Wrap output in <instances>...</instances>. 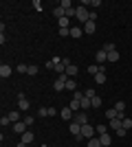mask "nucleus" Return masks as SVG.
<instances>
[{
	"label": "nucleus",
	"instance_id": "nucleus-27",
	"mask_svg": "<svg viewBox=\"0 0 132 147\" xmlns=\"http://www.w3.org/2000/svg\"><path fill=\"white\" fill-rule=\"evenodd\" d=\"M9 119H11V123H18L20 121V112H9Z\"/></svg>",
	"mask_w": 132,
	"mask_h": 147
},
{
	"label": "nucleus",
	"instance_id": "nucleus-34",
	"mask_svg": "<svg viewBox=\"0 0 132 147\" xmlns=\"http://www.w3.org/2000/svg\"><path fill=\"white\" fill-rule=\"evenodd\" d=\"M66 90H73V92H75V81H73V79L66 81Z\"/></svg>",
	"mask_w": 132,
	"mask_h": 147
},
{
	"label": "nucleus",
	"instance_id": "nucleus-15",
	"mask_svg": "<svg viewBox=\"0 0 132 147\" xmlns=\"http://www.w3.org/2000/svg\"><path fill=\"white\" fill-rule=\"evenodd\" d=\"M101 51H106V53H112V51H117V44H114V42H106Z\"/></svg>",
	"mask_w": 132,
	"mask_h": 147
},
{
	"label": "nucleus",
	"instance_id": "nucleus-4",
	"mask_svg": "<svg viewBox=\"0 0 132 147\" xmlns=\"http://www.w3.org/2000/svg\"><path fill=\"white\" fill-rule=\"evenodd\" d=\"M82 136H84V138H93V136H95V129H93V125H90V123L82 125Z\"/></svg>",
	"mask_w": 132,
	"mask_h": 147
},
{
	"label": "nucleus",
	"instance_id": "nucleus-37",
	"mask_svg": "<svg viewBox=\"0 0 132 147\" xmlns=\"http://www.w3.org/2000/svg\"><path fill=\"white\" fill-rule=\"evenodd\" d=\"M73 99H75V101H82V99H84V92H77V90H75V94H73Z\"/></svg>",
	"mask_w": 132,
	"mask_h": 147
},
{
	"label": "nucleus",
	"instance_id": "nucleus-2",
	"mask_svg": "<svg viewBox=\"0 0 132 147\" xmlns=\"http://www.w3.org/2000/svg\"><path fill=\"white\" fill-rule=\"evenodd\" d=\"M75 18L79 20L82 24H86L88 20H90V11H88L86 7H77V16H75Z\"/></svg>",
	"mask_w": 132,
	"mask_h": 147
},
{
	"label": "nucleus",
	"instance_id": "nucleus-17",
	"mask_svg": "<svg viewBox=\"0 0 132 147\" xmlns=\"http://www.w3.org/2000/svg\"><path fill=\"white\" fill-rule=\"evenodd\" d=\"M68 108H70V110H73V112L82 110V101H75V99H73V101H70V103H68Z\"/></svg>",
	"mask_w": 132,
	"mask_h": 147
},
{
	"label": "nucleus",
	"instance_id": "nucleus-29",
	"mask_svg": "<svg viewBox=\"0 0 132 147\" xmlns=\"http://www.w3.org/2000/svg\"><path fill=\"white\" fill-rule=\"evenodd\" d=\"M95 132H97V134H106V132H108V127H106V125H97V127H95Z\"/></svg>",
	"mask_w": 132,
	"mask_h": 147
},
{
	"label": "nucleus",
	"instance_id": "nucleus-3",
	"mask_svg": "<svg viewBox=\"0 0 132 147\" xmlns=\"http://www.w3.org/2000/svg\"><path fill=\"white\" fill-rule=\"evenodd\" d=\"M18 108H20V112H26L29 108H31V103H29V99H26L24 94H20V99H18Z\"/></svg>",
	"mask_w": 132,
	"mask_h": 147
},
{
	"label": "nucleus",
	"instance_id": "nucleus-28",
	"mask_svg": "<svg viewBox=\"0 0 132 147\" xmlns=\"http://www.w3.org/2000/svg\"><path fill=\"white\" fill-rule=\"evenodd\" d=\"M114 110H117V112H123V110H126V103H123V101H117V103H114Z\"/></svg>",
	"mask_w": 132,
	"mask_h": 147
},
{
	"label": "nucleus",
	"instance_id": "nucleus-35",
	"mask_svg": "<svg viewBox=\"0 0 132 147\" xmlns=\"http://www.w3.org/2000/svg\"><path fill=\"white\" fill-rule=\"evenodd\" d=\"M95 94H97V92H95V90H93V88H88V90H86V92H84V97H88V99H93V97H95Z\"/></svg>",
	"mask_w": 132,
	"mask_h": 147
},
{
	"label": "nucleus",
	"instance_id": "nucleus-5",
	"mask_svg": "<svg viewBox=\"0 0 132 147\" xmlns=\"http://www.w3.org/2000/svg\"><path fill=\"white\" fill-rule=\"evenodd\" d=\"M26 127H29V125H26L24 121H18V123H13V132H18V134H24V132H26Z\"/></svg>",
	"mask_w": 132,
	"mask_h": 147
},
{
	"label": "nucleus",
	"instance_id": "nucleus-6",
	"mask_svg": "<svg viewBox=\"0 0 132 147\" xmlns=\"http://www.w3.org/2000/svg\"><path fill=\"white\" fill-rule=\"evenodd\" d=\"M84 35V26H70V37L73 40H77V37Z\"/></svg>",
	"mask_w": 132,
	"mask_h": 147
},
{
	"label": "nucleus",
	"instance_id": "nucleus-23",
	"mask_svg": "<svg viewBox=\"0 0 132 147\" xmlns=\"http://www.w3.org/2000/svg\"><path fill=\"white\" fill-rule=\"evenodd\" d=\"M119 51H112V53H108V61H119Z\"/></svg>",
	"mask_w": 132,
	"mask_h": 147
},
{
	"label": "nucleus",
	"instance_id": "nucleus-25",
	"mask_svg": "<svg viewBox=\"0 0 132 147\" xmlns=\"http://www.w3.org/2000/svg\"><path fill=\"white\" fill-rule=\"evenodd\" d=\"M90 108H93L90 99H88V97H84V99H82V110H90Z\"/></svg>",
	"mask_w": 132,
	"mask_h": 147
},
{
	"label": "nucleus",
	"instance_id": "nucleus-8",
	"mask_svg": "<svg viewBox=\"0 0 132 147\" xmlns=\"http://www.w3.org/2000/svg\"><path fill=\"white\" fill-rule=\"evenodd\" d=\"M75 121L79 123V125H86V123H88V112H77V114H75Z\"/></svg>",
	"mask_w": 132,
	"mask_h": 147
},
{
	"label": "nucleus",
	"instance_id": "nucleus-42",
	"mask_svg": "<svg viewBox=\"0 0 132 147\" xmlns=\"http://www.w3.org/2000/svg\"><path fill=\"white\" fill-rule=\"evenodd\" d=\"M16 147H26V145H24V143H18V145H16Z\"/></svg>",
	"mask_w": 132,
	"mask_h": 147
},
{
	"label": "nucleus",
	"instance_id": "nucleus-16",
	"mask_svg": "<svg viewBox=\"0 0 132 147\" xmlns=\"http://www.w3.org/2000/svg\"><path fill=\"white\" fill-rule=\"evenodd\" d=\"M99 141H101V145H104V147H110V134H108V132H106V134H101Z\"/></svg>",
	"mask_w": 132,
	"mask_h": 147
},
{
	"label": "nucleus",
	"instance_id": "nucleus-38",
	"mask_svg": "<svg viewBox=\"0 0 132 147\" xmlns=\"http://www.w3.org/2000/svg\"><path fill=\"white\" fill-rule=\"evenodd\" d=\"M46 68H49V70H55V61L49 59V61H46Z\"/></svg>",
	"mask_w": 132,
	"mask_h": 147
},
{
	"label": "nucleus",
	"instance_id": "nucleus-11",
	"mask_svg": "<svg viewBox=\"0 0 132 147\" xmlns=\"http://www.w3.org/2000/svg\"><path fill=\"white\" fill-rule=\"evenodd\" d=\"M95 59L99 61V66H101L104 61H108V53H106V51H97V55H95Z\"/></svg>",
	"mask_w": 132,
	"mask_h": 147
},
{
	"label": "nucleus",
	"instance_id": "nucleus-30",
	"mask_svg": "<svg viewBox=\"0 0 132 147\" xmlns=\"http://www.w3.org/2000/svg\"><path fill=\"white\" fill-rule=\"evenodd\" d=\"M60 7L66 11V9H70V7H73V2H70V0H62V2H60Z\"/></svg>",
	"mask_w": 132,
	"mask_h": 147
},
{
	"label": "nucleus",
	"instance_id": "nucleus-40",
	"mask_svg": "<svg viewBox=\"0 0 132 147\" xmlns=\"http://www.w3.org/2000/svg\"><path fill=\"white\" fill-rule=\"evenodd\" d=\"M26 75H38V68H35V66H29V73H26Z\"/></svg>",
	"mask_w": 132,
	"mask_h": 147
},
{
	"label": "nucleus",
	"instance_id": "nucleus-20",
	"mask_svg": "<svg viewBox=\"0 0 132 147\" xmlns=\"http://www.w3.org/2000/svg\"><path fill=\"white\" fill-rule=\"evenodd\" d=\"M88 147H104V145H101L99 138H95V136H93V138H88Z\"/></svg>",
	"mask_w": 132,
	"mask_h": 147
},
{
	"label": "nucleus",
	"instance_id": "nucleus-24",
	"mask_svg": "<svg viewBox=\"0 0 132 147\" xmlns=\"http://www.w3.org/2000/svg\"><path fill=\"white\" fill-rule=\"evenodd\" d=\"M90 103H93V108H101V97H99V94H95V97L90 99Z\"/></svg>",
	"mask_w": 132,
	"mask_h": 147
},
{
	"label": "nucleus",
	"instance_id": "nucleus-26",
	"mask_svg": "<svg viewBox=\"0 0 132 147\" xmlns=\"http://www.w3.org/2000/svg\"><path fill=\"white\" fill-rule=\"evenodd\" d=\"M0 125H2V127H7V125H13L11 119H9V114H5V117L0 119Z\"/></svg>",
	"mask_w": 132,
	"mask_h": 147
},
{
	"label": "nucleus",
	"instance_id": "nucleus-39",
	"mask_svg": "<svg viewBox=\"0 0 132 147\" xmlns=\"http://www.w3.org/2000/svg\"><path fill=\"white\" fill-rule=\"evenodd\" d=\"M60 35H62V37H66V35H70V29H60Z\"/></svg>",
	"mask_w": 132,
	"mask_h": 147
},
{
	"label": "nucleus",
	"instance_id": "nucleus-36",
	"mask_svg": "<svg viewBox=\"0 0 132 147\" xmlns=\"http://www.w3.org/2000/svg\"><path fill=\"white\" fill-rule=\"evenodd\" d=\"M18 73H20V75L29 73V66H24V64H20V66H18Z\"/></svg>",
	"mask_w": 132,
	"mask_h": 147
},
{
	"label": "nucleus",
	"instance_id": "nucleus-14",
	"mask_svg": "<svg viewBox=\"0 0 132 147\" xmlns=\"http://www.w3.org/2000/svg\"><path fill=\"white\" fill-rule=\"evenodd\" d=\"M53 16H55V18H57V20H62V18H64V16H66V11H64L62 7H55V9H53Z\"/></svg>",
	"mask_w": 132,
	"mask_h": 147
},
{
	"label": "nucleus",
	"instance_id": "nucleus-13",
	"mask_svg": "<svg viewBox=\"0 0 132 147\" xmlns=\"http://www.w3.org/2000/svg\"><path fill=\"white\" fill-rule=\"evenodd\" d=\"M22 143H24V145H29V143H33V132H29V129H26L24 134H22Z\"/></svg>",
	"mask_w": 132,
	"mask_h": 147
},
{
	"label": "nucleus",
	"instance_id": "nucleus-18",
	"mask_svg": "<svg viewBox=\"0 0 132 147\" xmlns=\"http://www.w3.org/2000/svg\"><path fill=\"white\" fill-rule=\"evenodd\" d=\"M88 73H90V75L95 77L97 73H101V66H97V64H90V66H88Z\"/></svg>",
	"mask_w": 132,
	"mask_h": 147
},
{
	"label": "nucleus",
	"instance_id": "nucleus-22",
	"mask_svg": "<svg viewBox=\"0 0 132 147\" xmlns=\"http://www.w3.org/2000/svg\"><path fill=\"white\" fill-rule=\"evenodd\" d=\"M57 24H60V29H68V26H70V20L68 18H62V20H57Z\"/></svg>",
	"mask_w": 132,
	"mask_h": 147
},
{
	"label": "nucleus",
	"instance_id": "nucleus-9",
	"mask_svg": "<svg viewBox=\"0 0 132 147\" xmlns=\"http://www.w3.org/2000/svg\"><path fill=\"white\" fill-rule=\"evenodd\" d=\"M95 29H97V24H95L93 20H88L86 24H84V33H88V35H93V33H95Z\"/></svg>",
	"mask_w": 132,
	"mask_h": 147
},
{
	"label": "nucleus",
	"instance_id": "nucleus-33",
	"mask_svg": "<svg viewBox=\"0 0 132 147\" xmlns=\"http://www.w3.org/2000/svg\"><path fill=\"white\" fill-rule=\"evenodd\" d=\"M130 127H132V119L126 117V119H123V129H130Z\"/></svg>",
	"mask_w": 132,
	"mask_h": 147
},
{
	"label": "nucleus",
	"instance_id": "nucleus-21",
	"mask_svg": "<svg viewBox=\"0 0 132 147\" xmlns=\"http://www.w3.org/2000/svg\"><path fill=\"white\" fill-rule=\"evenodd\" d=\"M95 81H97V84H106V73H104V70L97 73V75H95Z\"/></svg>",
	"mask_w": 132,
	"mask_h": 147
},
{
	"label": "nucleus",
	"instance_id": "nucleus-31",
	"mask_svg": "<svg viewBox=\"0 0 132 147\" xmlns=\"http://www.w3.org/2000/svg\"><path fill=\"white\" fill-rule=\"evenodd\" d=\"M33 9L42 13V9H44V7H42V2H40V0H33Z\"/></svg>",
	"mask_w": 132,
	"mask_h": 147
},
{
	"label": "nucleus",
	"instance_id": "nucleus-19",
	"mask_svg": "<svg viewBox=\"0 0 132 147\" xmlns=\"http://www.w3.org/2000/svg\"><path fill=\"white\" fill-rule=\"evenodd\" d=\"M66 75H68L70 79H73V77H77V66H73V64H70V66L66 68Z\"/></svg>",
	"mask_w": 132,
	"mask_h": 147
},
{
	"label": "nucleus",
	"instance_id": "nucleus-41",
	"mask_svg": "<svg viewBox=\"0 0 132 147\" xmlns=\"http://www.w3.org/2000/svg\"><path fill=\"white\" fill-rule=\"evenodd\" d=\"M33 121H35L33 117H26V119H24V123H26V125H33Z\"/></svg>",
	"mask_w": 132,
	"mask_h": 147
},
{
	"label": "nucleus",
	"instance_id": "nucleus-1",
	"mask_svg": "<svg viewBox=\"0 0 132 147\" xmlns=\"http://www.w3.org/2000/svg\"><path fill=\"white\" fill-rule=\"evenodd\" d=\"M68 129H70V134L75 136V141H82V138H84V136H82V125H79L77 121H70Z\"/></svg>",
	"mask_w": 132,
	"mask_h": 147
},
{
	"label": "nucleus",
	"instance_id": "nucleus-12",
	"mask_svg": "<svg viewBox=\"0 0 132 147\" xmlns=\"http://www.w3.org/2000/svg\"><path fill=\"white\" fill-rule=\"evenodd\" d=\"M110 127H112V129H121V127H123V121H121L119 117H117V119H110Z\"/></svg>",
	"mask_w": 132,
	"mask_h": 147
},
{
	"label": "nucleus",
	"instance_id": "nucleus-32",
	"mask_svg": "<svg viewBox=\"0 0 132 147\" xmlns=\"http://www.w3.org/2000/svg\"><path fill=\"white\" fill-rule=\"evenodd\" d=\"M117 114H119V112L114 110V108H112V110H108V112H106V117H108V119H117Z\"/></svg>",
	"mask_w": 132,
	"mask_h": 147
},
{
	"label": "nucleus",
	"instance_id": "nucleus-7",
	"mask_svg": "<svg viewBox=\"0 0 132 147\" xmlns=\"http://www.w3.org/2000/svg\"><path fill=\"white\" fill-rule=\"evenodd\" d=\"M60 114H62L64 121H73V110H70L68 105H66V108H62V110H60Z\"/></svg>",
	"mask_w": 132,
	"mask_h": 147
},
{
	"label": "nucleus",
	"instance_id": "nucleus-10",
	"mask_svg": "<svg viewBox=\"0 0 132 147\" xmlns=\"http://www.w3.org/2000/svg\"><path fill=\"white\" fill-rule=\"evenodd\" d=\"M11 73H13L11 66H7V64H2V66H0V77H11Z\"/></svg>",
	"mask_w": 132,
	"mask_h": 147
}]
</instances>
